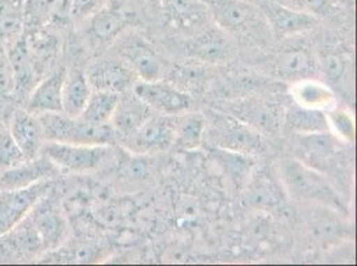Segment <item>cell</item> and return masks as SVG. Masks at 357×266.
I'll list each match as a JSON object with an SVG mask.
<instances>
[{
  "label": "cell",
  "instance_id": "1",
  "mask_svg": "<svg viewBox=\"0 0 357 266\" xmlns=\"http://www.w3.org/2000/svg\"><path fill=\"white\" fill-rule=\"evenodd\" d=\"M278 175L280 185L288 194L296 200L316 205L335 209L339 213H347L342 198L333 189L323 172L298 159H283L278 163Z\"/></svg>",
  "mask_w": 357,
  "mask_h": 266
},
{
  "label": "cell",
  "instance_id": "2",
  "mask_svg": "<svg viewBox=\"0 0 357 266\" xmlns=\"http://www.w3.org/2000/svg\"><path fill=\"white\" fill-rule=\"evenodd\" d=\"M45 133V141L109 146L118 140V133L109 124H92L83 118L59 114L36 115Z\"/></svg>",
  "mask_w": 357,
  "mask_h": 266
},
{
  "label": "cell",
  "instance_id": "3",
  "mask_svg": "<svg viewBox=\"0 0 357 266\" xmlns=\"http://www.w3.org/2000/svg\"><path fill=\"white\" fill-rule=\"evenodd\" d=\"M206 134L213 147L228 149L251 157L261 155L266 150L263 134L229 114L209 111L206 116L204 137Z\"/></svg>",
  "mask_w": 357,
  "mask_h": 266
},
{
  "label": "cell",
  "instance_id": "4",
  "mask_svg": "<svg viewBox=\"0 0 357 266\" xmlns=\"http://www.w3.org/2000/svg\"><path fill=\"white\" fill-rule=\"evenodd\" d=\"M206 6L216 26L235 36H251L266 20L263 11L245 0H207Z\"/></svg>",
  "mask_w": 357,
  "mask_h": 266
},
{
  "label": "cell",
  "instance_id": "5",
  "mask_svg": "<svg viewBox=\"0 0 357 266\" xmlns=\"http://www.w3.org/2000/svg\"><path fill=\"white\" fill-rule=\"evenodd\" d=\"M40 155L50 159L59 169L84 173L105 163L109 155V146L45 141Z\"/></svg>",
  "mask_w": 357,
  "mask_h": 266
},
{
  "label": "cell",
  "instance_id": "6",
  "mask_svg": "<svg viewBox=\"0 0 357 266\" xmlns=\"http://www.w3.org/2000/svg\"><path fill=\"white\" fill-rule=\"evenodd\" d=\"M51 189V180H45L27 188L0 191V237L23 221L36 203Z\"/></svg>",
  "mask_w": 357,
  "mask_h": 266
},
{
  "label": "cell",
  "instance_id": "7",
  "mask_svg": "<svg viewBox=\"0 0 357 266\" xmlns=\"http://www.w3.org/2000/svg\"><path fill=\"white\" fill-rule=\"evenodd\" d=\"M50 192L36 203L29 214L31 224L45 245V251L59 249L68 235L67 219Z\"/></svg>",
  "mask_w": 357,
  "mask_h": 266
},
{
  "label": "cell",
  "instance_id": "8",
  "mask_svg": "<svg viewBox=\"0 0 357 266\" xmlns=\"http://www.w3.org/2000/svg\"><path fill=\"white\" fill-rule=\"evenodd\" d=\"M132 93L149 105L152 111L159 114L176 116L184 114L191 107V95L180 91L168 81L136 80Z\"/></svg>",
  "mask_w": 357,
  "mask_h": 266
},
{
  "label": "cell",
  "instance_id": "9",
  "mask_svg": "<svg viewBox=\"0 0 357 266\" xmlns=\"http://www.w3.org/2000/svg\"><path fill=\"white\" fill-rule=\"evenodd\" d=\"M124 143L136 155H151L169 148L175 143V116L152 115Z\"/></svg>",
  "mask_w": 357,
  "mask_h": 266
},
{
  "label": "cell",
  "instance_id": "10",
  "mask_svg": "<svg viewBox=\"0 0 357 266\" xmlns=\"http://www.w3.org/2000/svg\"><path fill=\"white\" fill-rule=\"evenodd\" d=\"M282 105L269 99L250 97L229 107V115L241 120L257 132L276 133L284 118Z\"/></svg>",
  "mask_w": 357,
  "mask_h": 266
},
{
  "label": "cell",
  "instance_id": "11",
  "mask_svg": "<svg viewBox=\"0 0 357 266\" xmlns=\"http://www.w3.org/2000/svg\"><path fill=\"white\" fill-rule=\"evenodd\" d=\"M268 26L279 39L292 38L311 31L319 24V19L291 6L269 1L261 8Z\"/></svg>",
  "mask_w": 357,
  "mask_h": 266
},
{
  "label": "cell",
  "instance_id": "12",
  "mask_svg": "<svg viewBox=\"0 0 357 266\" xmlns=\"http://www.w3.org/2000/svg\"><path fill=\"white\" fill-rule=\"evenodd\" d=\"M86 74L92 89L115 92L119 95L130 92L137 80L136 75L127 63L111 58L96 60L93 64H91Z\"/></svg>",
  "mask_w": 357,
  "mask_h": 266
},
{
  "label": "cell",
  "instance_id": "13",
  "mask_svg": "<svg viewBox=\"0 0 357 266\" xmlns=\"http://www.w3.org/2000/svg\"><path fill=\"white\" fill-rule=\"evenodd\" d=\"M59 172V168L43 155L26 160L0 175V191H13L27 188L36 182L51 180Z\"/></svg>",
  "mask_w": 357,
  "mask_h": 266
},
{
  "label": "cell",
  "instance_id": "14",
  "mask_svg": "<svg viewBox=\"0 0 357 266\" xmlns=\"http://www.w3.org/2000/svg\"><path fill=\"white\" fill-rule=\"evenodd\" d=\"M10 133L27 160L40 155L45 144L42 124L27 108H16L10 118Z\"/></svg>",
  "mask_w": 357,
  "mask_h": 266
},
{
  "label": "cell",
  "instance_id": "15",
  "mask_svg": "<svg viewBox=\"0 0 357 266\" xmlns=\"http://www.w3.org/2000/svg\"><path fill=\"white\" fill-rule=\"evenodd\" d=\"M134 19L120 4H111L98 8L89 15V35L96 45H108L126 30Z\"/></svg>",
  "mask_w": 357,
  "mask_h": 266
},
{
  "label": "cell",
  "instance_id": "16",
  "mask_svg": "<svg viewBox=\"0 0 357 266\" xmlns=\"http://www.w3.org/2000/svg\"><path fill=\"white\" fill-rule=\"evenodd\" d=\"M15 75V93L20 96H30L32 89L39 80V67L31 54L27 35L22 32L13 43L7 54Z\"/></svg>",
  "mask_w": 357,
  "mask_h": 266
},
{
  "label": "cell",
  "instance_id": "17",
  "mask_svg": "<svg viewBox=\"0 0 357 266\" xmlns=\"http://www.w3.org/2000/svg\"><path fill=\"white\" fill-rule=\"evenodd\" d=\"M120 52L139 80L153 81L163 77L162 60L143 39L130 38L123 43Z\"/></svg>",
  "mask_w": 357,
  "mask_h": 266
},
{
  "label": "cell",
  "instance_id": "18",
  "mask_svg": "<svg viewBox=\"0 0 357 266\" xmlns=\"http://www.w3.org/2000/svg\"><path fill=\"white\" fill-rule=\"evenodd\" d=\"M66 74L67 68L61 65L42 79L27 97L26 108L35 115L63 112L61 93Z\"/></svg>",
  "mask_w": 357,
  "mask_h": 266
},
{
  "label": "cell",
  "instance_id": "19",
  "mask_svg": "<svg viewBox=\"0 0 357 266\" xmlns=\"http://www.w3.org/2000/svg\"><path fill=\"white\" fill-rule=\"evenodd\" d=\"M187 54L192 60L204 64H220L229 56L227 33L218 26L196 33L187 42Z\"/></svg>",
  "mask_w": 357,
  "mask_h": 266
},
{
  "label": "cell",
  "instance_id": "20",
  "mask_svg": "<svg viewBox=\"0 0 357 266\" xmlns=\"http://www.w3.org/2000/svg\"><path fill=\"white\" fill-rule=\"evenodd\" d=\"M153 115V111L147 104L140 100L134 93L120 95L119 102L111 118L112 127L124 141Z\"/></svg>",
  "mask_w": 357,
  "mask_h": 266
},
{
  "label": "cell",
  "instance_id": "21",
  "mask_svg": "<svg viewBox=\"0 0 357 266\" xmlns=\"http://www.w3.org/2000/svg\"><path fill=\"white\" fill-rule=\"evenodd\" d=\"M339 212L331 208L317 205L308 217L307 229L313 242L321 248L337 244L348 236L347 225L337 216Z\"/></svg>",
  "mask_w": 357,
  "mask_h": 266
},
{
  "label": "cell",
  "instance_id": "22",
  "mask_svg": "<svg viewBox=\"0 0 357 266\" xmlns=\"http://www.w3.org/2000/svg\"><path fill=\"white\" fill-rule=\"evenodd\" d=\"M92 87L83 68L74 67L67 70L61 93L63 114L71 118H79L89 102Z\"/></svg>",
  "mask_w": 357,
  "mask_h": 266
},
{
  "label": "cell",
  "instance_id": "23",
  "mask_svg": "<svg viewBox=\"0 0 357 266\" xmlns=\"http://www.w3.org/2000/svg\"><path fill=\"white\" fill-rule=\"evenodd\" d=\"M298 146L307 159L304 163L317 171L327 169L339 153V140L328 131L301 134Z\"/></svg>",
  "mask_w": 357,
  "mask_h": 266
},
{
  "label": "cell",
  "instance_id": "24",
  "mask_svg": "<svg viewBox=\"0 0 357 266\" xmlns=\"http://www.w3.org/2000/svg\"><path fill=\"white\" fill-rule=\"evenodd\" d=\"M275 70L284 80L292 83L310 79L317 72V61L307 48H294L284 51L275 63Z\"/></svg>",
  "mask_w": 357,
  "mask_h": 266
},
{
  "label": "cell",
  "instance_id": "25",
  "mask_svg": "<svg viewBox=\"0 0 357 266\" xmlns=\"http://www.w3.org/2000/svg\"><path fill=\"white\" fill-rule=\"evenodd\" d=\"M289 92L295 104L303 108L326 112L336 105L333 91L326 83L314 80L312 77L295 81Z\"/></svg>",
  "mask_w": 357,
  "mask_h": 266
},
{
  "label": "cell",
  "instance_id": "26",
  "mask_svg": "<svg viewBox=\"0 0 357 266\" xmlns=\"http://www.w3.org/2000/svg\"><path fill=\"white\" fill-rule=\"evenodd\" d=\"M247 187L245 200L250 207L263 210H280L284 207L283 191L267 173L260 172L248 180Z\"/></svg>",
  "mask_w": 357,
  "mask_h": 266
},
{
  "label": "cell",
  "instance_id": "27",
  "mask_svg": "<svg viewBox=\"0 0 357 266\" xmlns=\"http://www.w3.org/2000/svg\"><path fill=\"white\" fill-rule=\"evenodd\" d=\"M192 60V59H191ZM211 74H209L208 64L200 61H187L174 65L168 71V83L175 86L176 88L192 95L200 93L207 87Z\"/></svg>",
  "mask_w": 357,
  "mask_h": 266
},
{
  "label": "cell",
  "instance_id": "28",
  "mask_svg": "<svg viewBox=\"0 0 357 266\" xmlns=\"http://www.w3.org/2000/svg\"><path fill=\"white\" fill-rule=\"evenodd\" d=\"M160 6L169 24L176 29L196 26L208 15L206 3L199 0H163Z\"/></svg>",
  "mask_w": 357,
  "mask_h": 266
},
{
  "label": "cell",
  "instance_id": "29",
  "mask_svg": "<svg viewBox=\"0 0 357 266\" xmlns=\"http://www.w3.org/2000/svg\"><path fill=\"white\" fill-rule=\"evenodd\" d=\"M211 155L222 166L224 173L238 188H243L248 182L250 176H252L255 162L251 156L219 147H212Z\"/></svg>",
  "mask_w": 357,
  "mask_h": 266
},
{
  "label": "cell",
  "instance_id": "30",
  "mask_svg": "<svg viewBox=\"0 0 357 266\" xmlns=\"http://www.w3.org/2000/svg\"><path fill=\"white\" fill-rule=\"evenodd\" d=\"M284 124L298 134L326 132L328 131L327 118L324 111L308 109L292 105L284 111Z\"/></svg>",
  "mask_w": 357,
  "mask_h": 266
},
{
  "label": "cell",
  "instance_id": "31",
  "mask_svg": "<svg viewBox=\"0 0 357 266\" xmlns=\"http://www.w3.org/2000/svg\"><path fill=\"white\" fill-rule=\"evenodd\" d=\"M1 237H7V244L11 247V249L24 257H33L45 251V245L31 224L29 216Z\"/></svg>",
  "mask_w": 357,
  "mask_h": 266
},
{
  "label": "cell",
  "instance_id": "32",
  "mask_svg": "<svg viewBox=\"0 0 357 266\" xmlns=\"http://www.w3.org/2000/svg\"><path fill=\"white\" fill-rule=\"evenodd\" d=\"M119 97V93L115 92L92 89L89 102L79 118L92 124H109Z\"/></svg>",
  "mask_w": 357,
  "mask_h": 266
},
{
  "label": "cell",
  "instance_id": "33",
  "mask_svg": "<svg viewBox=\"0 0 357 266\" xmlns=\"http://www.w3.org/2000/svg\"><path fill=\"white\" fill-rule=\"evenodd\" d=\"M206 116L202 114H185L175 116V143L184 149L199 147L204 139Z\"/></svg>",
  "mask_w": 357,
  "mask_h": 266
},
{
  "label": "cell",
  "instance_id": "34",
  "mask_svg": "<svg viewBox=\"0 0 357 266\" xmlns=\"http://www.w3.org/2000/svg\"><path fill=\"white\" fill-rule=\"evenodd\" d=\"M24 29V0H0V40H15Z\"/></svg>",
  "mask_w": 357,
  "mask_h": 266
},
{
  "label": "cell",
  "instance_id": "35",
  "mask_svg": "<svg viewBox=\"0 0 357 266\" xmlns=\"http://www.w3.org/2000/svg\"><path fill=\"white\" fill-rule=\"evenodd\" d=\"M327 118L328 132L332 133L339 141L352 144L356 136L355 118L349 111L344 107L333 105L326 111Z\"/></svg>",
  "mask_w": 357,
  "mask_h": 266
},
{
  "label": "cell",
  "instance_id": "36",
  "mask_svg": "<svg viewBox=\"0 0 357 266\" xmlns=\"http://www.w3.org/2000/svg\"><path fill=\"white\" fill-rule=\"evenodd\" d=\"M60 0H24V27L27 30H42L47 22L54 17Z\"/></svg>",
  "mask_w": 357,
  "mask_h": 266
},
{
  "label": "cell",
  "instance_id": "37",
  "mask_svg": "<svg viewBox=\"0 0 357 266\" xmlns=\"http://www.w3.org/2000/svg\"><path fill=\"white\" fill-rule=\"evenodd\" d=\"M105 0H60L58 11L54 17L59 16L66 20H77L93 14L100 8Z\"/></svg>",
  "mask_w": 357,
  "mask_h": 266
},
{
  "label": "cell",
  "instance_id": "38",
  "mask_svg": "<svg viewBox=\"0 0 357 266\" xmlns=\"http://www.w3.org/2000/svg\"><path fill=\"white\" fill-rule=\"evenodd\" d=\"M27 159L17 147L10 131H0V169L6 171L19 164L24 163Z\"/></svg>",
  "mask_w": 357,
  "mask_h": 266
},
{
  "label": "cell",
  "instance_id": "39",
  "mask_svg": "<svg viewBox=\"0 0 357 266\" xmlns=\"http://www.w3.org/2000/svg\"><path fill=\"white\" fill-rule=\"evenodd\" d=\"M67 256L61 257V263H74V264H89L98 260L99 247L93 241H79L73 244L67 249Z\"/></svg>",
  "mask_w": 357,
  "mask_h": 266
},
{
  "label": "cell",
  "instance_id": "40",
  "mask_svg": "<svg viewBox=\"0 0 357 266\" xmlns=\"http://www.w3.org/2000/svg\"><path fill=\"white\" fill-rule=\"evenodd\" d=\"M320 68L329 81L339 83L347 72V61L337 52H327L320 60Z\"/></svg>",
  "mask_w": 357,
  "mask_h": 266
},
{
  "label": "cell",
  "instance_id": "41",
  "mask_svg": "<svg viewBox=\"0 0 357 266\" xmlns=\"http://www.w3.org/2000/svg\"><path fill=\"white\" fill-rule=\"evenodd\" d=\"M15 75L7 54L0 55V99H11L15 95Z\"/></svg>",
  "mask_w": 357,
  "mask_h": 266
},
{
  "label": "cell",
  "instance_id": "42",
  "mask_svg": "<svg viewBox=\"0 0 357 266\" xmlns=\"http://www.w3.org/2000/svg\"><path fill=\"white\" fill-rule=\"evenodd\" d=\"M120 165H121L120 173L131 181L143 180L149 175V163L142 155L127 157Z\"/></svg>",
  "mask_w": 357,
  "mask_h": 266
},
{
  "label": "cell",
  "instance_id": "43",
  "mask_svg": "<svg viewBox=\"0 0 357 266\" xmlns=\"http://www.w3.org/2000/svg\"><path fill=\"white\" fill-rule=\"evenodd\" d=\"M298 10L308 13L311 15L327 16L333 11V0H296Z\"/></svg>",
  "mask_w": 357,
  "mask_h": 266
},
{
  "label": "cell",
  "instance_id": "44",
  "mask_svg": "<svg viewBox=\"0 0 357 266\" xmlns=\"http://www.w3.org/2000/svg\"><path fill=\"white\" fill-rule=\"evenodd\" d=\"M147 1H149V3H151V4H153V6H160L163 0H147Z\"/></svg>",
  "mask_w": 357,
  "mask_h": 266
},
{
  "label": "cell",
  "instance_id": "45",
  "mask_svg": "<svg viewBox=\"0 0 357 266\" xmlns=\"http://www.w3.org/2000/svg\"><path fill=\"white\" fill-rule=\"evenodd\" d=\"M340 1H345V0H340Z\"/></svg>",
  "mask_w": 357,
  "mask_h": 266
}]
</instances>
